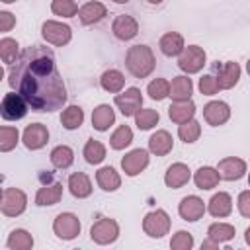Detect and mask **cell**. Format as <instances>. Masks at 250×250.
Segmentation results:
<instances>
[{
	"label": "cell",
	"mask_w": 250,
	"mask_h": 250,
	"mask_svg": "<svg viewBox=\"0 0 250 250\" xmlns=\"http://www.w3.org/2000/svg\"><path fill=\"white\" fill-rule=\"evenodd\" d=\"M10 88L39 113H51L64 105L66 86L57 68L55 53L45 45H29L12 62Z\"/></svg>",
	"instance_id": "obj_1"
},
{
	"label": "cell",
	"mask_w": 250,
	"mask_h": 250,
	"mask_svg": "<svg viewBox=\"0 0 250 250\" xmlns=\"http://www.w3.org/2000/svg\"><path fill=\"white\" fill-rule=\"evenodd\" d=\"M125 66L129 70L131 76L135 78H146L152 74L154 66H156V59L154 53L148 45H133L127 49L125 55Z\"/></svg>",
	"instance_id": "obj_2"
},
{
	"label": "cell",
	"mask_w": 250,
	"mask_h": 250,
	"mask_svg": "<svg viewBox=\"0 0 250 250\" xmlns=\"http://www.w3.org/2000/svg\"><path fill=\"white\" fill-rule=\"evenodd\" d=\"M205 62H207V55H205L203 47H199V45H188L178 55V68L186 74L199 72L205 66Z\"/></svg>",
	"instance_id": "obj_3"
},
{
	"label": "cell",
	"mask_w": 250,
	"mask_h": 250,
	"mask_svg": "<svg viewBox=\"0 0 250 250\" xmlns=\"http://www.w3.org/2000/svg\"><path fill=\"white\" fill-rule=\"evenodd\" d=\"M27 207V195L25 191H21L20 188H8L6 191H2V199H0V211L6 217H20Z\"/></svg>",
	"instance_id": "obj_4"
},
{
	"label": "cell",
	"mask_w": 250,
	"mask_h": 250,
	"mask_svg": "<svg viewBox=\"0 0 250 250\" xmlns=\"http://www.w3.org/2000/svg\"><path fill=\"white\" fill-rule=\"evenodd\" d=\"M143 230L150 238H162L170 230V217L164 209H154L145 215L143 219Z\"/></svg>",
	"instance_id": "obj_5"
},
{
	"label": "cell",
	"mask_w": 250,
	"mask_h": 250,
	"mask_svg": "<svg viewBox=\"0 0 250 250\" xmlns=\"http://www.w3.org/2000/svg\"><path fill=\"white\" fill-rule=\"evenodd\" d=\"M41 35L47 43H51L55 47H62L72 39V29H70V25H66L62 21L47 20L41 25Z\"/></svg>",
	"instance_id": "obj_6"
},
{
	"label": "cell",
	"mask_w": 250,
	"mask_h": 250,
	"mask_svg": "<svg viewBox=\"0 0 250 250\" xmlns=\"http://www.w3.org/2000/svg\"><path fill=\"white\" fill-rule=\"evenodd\" d=\"M27 104L25 100L16 94V92H8L2 102H0V117L6 119V121H18V119H23L25 113H27Z\"/></svg>",
	"instance_id": "obj_7"
},
{
	"label": "cell",
	"mask_w": 250,
	"mask_h": 250,
	"mask_svg": "<svg viewBox=\"0 0 250 250\" xmlns=\"http://www.w3.org/2000/svg\"><path fill=\"white\" fill-rule=\"evenodd\" d=\"M119 236V225L115 219H109V217H104L100 221H96L90 229V238L96 242V244H111L115 242Z\"/></svg>",
	"instance_id": "obj_8"
},
{
	"label": "cell",
	"mask_w": 250,
	"mask_h": 250,
	"mask_svg": "<svg viewBox=\"0 0 250 250\" xmlns=\"http://www.w3.org/2000/svg\"><path fill=\"white\" fill-rule=\"evenodd\" d=\"M80 219L74 213H59L53 221V232L61 240H72L80 234Z\"/></svg>",
	"instance_id": "obj_9"
},
{
	"label": "cell",
	"mask_w": 250,
	"mask_h": 250,
	"mask_svg": "<svg viewBox=\"0 0 250 250\" xmlns=\"http://www.w3.org/2000/svg\"><path fill=\"white\" fill-rule=\"evenodd\" d=\"M113 102H115V105L119 107V111L125 117H133L141 109V105H143V94H141L139 88L131 86L125 92H117L115 98H113Z\"/></svg>",
	"instance_id": "obj_10"
},
{
	"label": "cell",
	"mask_w": 250,
	"mask_h": 250,
	"mask_svg": "<svg viewBox=\"0 0 250 250\" xmlns=\"http://www.w3.org/2000/svg\"><path fill=\"white\" fill-rule=\"evenodd\" d=\"M217 172H219L221 180L236 182V180L244 178V174H246V160H242L238 156H227V158L219 160Z\"/></svg>",
	"instance_id": "obj_11"
},
{
	"label": "cell",
	"mask_w": 250,
	"mask_h": 250,
	"mask_svg": "<svg viewBox=\"0 0 250 250\" xmlns=\"http://www.w3.org/2000/svg\"><path fill=\"white\" fill-rule=\"evenodd\" d=\"M21 141L25 145V148L29 150H39L47 145L49 141V129L43 125V123H31L23 129V135H21Z\"/></svg>",
	"instance_id": "obj_12"
},
{
	"label": "cell",
	"mask_w": 250,
	"mask_h": 250,
	"mask_svg": "<svg viewBox=\"0 0 250 250\" xmlns=\"http://www.w3.org/2000/svg\"><path fill=\"white\" fill-rule=\"evenodd\" d=\"M146 166H148V150L145 148H135L121 158V168L127 176H137Z\"/></svg>",
	"instance_id": "obj_13"
},
{
	"label": "cell",
	"mask_w": 250,
	"mask_h": 250,
	"mask_svg": "<svg viewBox=\"0 0 250 250\" xmlns=\"http://www.w3.org/2000/svg\"><path fill=\"white\" fill-rule=\"evenodd\" d=\"M178 213H180V217H182L184 221L195 223V221H199V219L203 217V213H205V203H203V199L197 197V195H186V197L180 201V205H178Z\"/></svg>",
	"instance_id": "obj_14"
},
{
	"label": "cell",
	"mask_w": 250,
	"mask_h": 250,
	"mask_svg": "<svg viewBox=\"0 0 250 250\" xmlns=\"http://www.w3.org/2000/svg\"><path fill=\"white\" fill-rule=\"evenodd\" d=\"M111 31L113 35L119 39V41H131L133 37H137L139 33V23L133 16H127V14H119L113 23H111Z\"/></svg>",
	"instance_id": "obj_15"
},
{
	"label": "cell",
	"mask_w": 250,
	"mask_h": 250,
	"mask_svg": "<svg viewBox=\"0 0 250 250\" xmlns=\"http://www.w3.org/2000/svg\"><path fill=\"white\" fill-rule=\"evenodd\" d=\"M230 117V107L227 102H221V100H215V102H209L205 107H203V119L213 125V127H219V125H225Z\"/></svg>",
	"instance_id": "obj_16"
},
{
	"label": "cell",
	"mask_w": 250,
	"mask_h": 250,
	"mask_svg": "<svg viewBox=\"0 0 250 250\" xmlns=\"http://www.w3.org/2000/svg\"><path fill=\"white\" fill-rule=\"evenodd\" d=\"M215 68H217V72H219V76H217L219 90H230V88L236 86V82H238V78H240V66H238V62L227 61V62H223L221 66L217 64Z\"/></svg>",
	"instance_id": "obj_17"
},
{
	"label": "cell",
	"mask_w": 250,
	"mask_h": 250,
	"mask_svg": "<svg viewBox=\"0 0 250 250\" xmlns=\"http://www.w3.org/2000/svg\"><path fill=\"white\" fill-rule=\"evenodd\" d=\"M191 178V170L188 168V164L184 162H174L172 166H168L166 174H164V184L172 189H178L182 186H186Z\"/></svg>",
	"instance_id": "obj_18"
},
{
	"label": "cell",
	"mask_w": 250,
	"mask_h": 250,
	"mask_svg": "<svg viewBox=\"0 0 250 250\" xmlns=\"http://www.w3.org/2000/svg\"><path fill=\"white\" fill-rule=\"evenodd\" d=\"M105 16H107V8L98 0L86 2L82 8H78V18H80L82 25H94V23L102 21Z\"/></svg>",
	"instance_id": "obj_19"
},
{
	"label": "cell",
	"mask_w": 250,
	"mask_h": 250,
	"mask_svg": "<svg viewBox=\"0 0 250 250\" xmlns=\"http://www.w3.org/2000/svg\"><path fill=\"white\" fill-rule=\"evenodd\" d=\"M207 211L211 213V217L215 219H225L232 213V197L227 191H219L209 199Z\"/></svg>",
	"instance_id": "obj_20"
},
{
	"label": "cell",
	"mask_w": 250,
	"mask_h": 250,
	"mask_svg": "<svg viewBox=\"0 0 250 250\" xmlns=\"http://www.w3.org/2000/svg\"><path fill=\"white\" fill-rule=\"evenodd\" d=\"M92 189H94V188H92V182H90L88 174H84V172H74V174L68 176V191H70L74 197L86 199V197L92 195Z\"/></svg>",
	"instance_id": "obj_21"
},
{
	"label": "cell",
	"mask_w": 250,
	"mask_h": 250,
	"mask_svg": "<svg viewBox=\"0 0 250 250\" xmlns=\"http://www.w3.org/2000/svg\"><path fill=\"white\" fill-rule=\"evenodd\" d=\"M62 197V186L59 182L55 184H47V186H41L35 193V205L39 207H49V205H57Z\"/></svg>",
	"instance_id": "obj_22"
},
{
	"label": "cell",
	"mask_w": 250,
	"mask_h": 250,
	"mask_svg": "<svg viewBox=\"0 0 250 250\" xmlns=\"http://www.w3.org/2000/svg\"><path fill=\"white\" fill-rule=\"evenodd\" d=\"M191 94H193V84H191V78H188V74H182V76H174L172 78L168 96L174 102L191 100Z\"/></svg>",
	"instance_id": "obj_23"
},
{
	"label": "cell",
	"mask_w": 250,
	"mask_h": 250,
	"mask_svg": "<svg viewBox=\"0 0 250 250\" xmlns=\"http://www.w3.org/2000/svg\"><path fill=\"white\" fill-rule=\"evenodd\" d=\"M172 148H174V139H172V135L168 131L160 129V131H156V133L150 135V139H148V150L152 154L166 156Z\"/></svg>",
	"instance_id": "obj_24"
},
{
	"label": "cell",
	"mask_w": 250,
	"mask_h": 250,
	"mask_svg": "<svg viewBox=\"0 0 250 250\" xmlns=\"http://www.w3.org/2000/svg\"><path fill=\"white\" fill-rule=\"evenodd\" d=\"M115 123V111L111 109L109 104H100L92 111V125L96 131H107Z\"/></svg>",
	"instance_id": "obj_25"
},
{
	"label": "cell",
	"mask_w": 250,
	"mask_h": 250,
	"mask_svg": "<svg viewBox=\"0 0 250 250\" xmlns=\"http://www.w3.org/2000/svg\"><path fill=\"white\" fill-rule=\"evenodd\" d=\"M158 47H160L162 55H166V57H178L186 45H184V37L178 31H168V33H164L160 37Z\"/></svg>",
	"instance_id": "obj_26"
},
{
	"label": "cell",
	"mask_w": 250,
	"mask_h": 250,
	"mask_svg": "<svg viewBox=\"0 0 250 250\" xmlns=\"http://www.w3.org/2000/svg\"><path fill=\"white\" fill-rule=\"evenodd\" d=\"M195 115V104L191 100H182V102H172V105L168 107V117L174 123H184L188 119H191Z\"/></svg>",
	"instance_id": "obj_27"
},
{
	"label": "cell",
	"mask_w": 250,
	"mask_h": 250,
	"mask_svg": "<svg viewBox=\"0 0 250 250\" xmlns=\"http://www.w3.org/2000/svg\"><path fill=\"white\" fill-rule=\"evenodd\" d=\"M96 182L104 191H115L121 186V176L111 166H102L96 172Z\"/></svg>",
	"instance_id": "obj_28"
},
{
	"label": "cell",
	"mask_w": 250,
	"mask_h": 250,
	"mask_svg": "<svg viewBox=\"0 0 250 250\" xmlns=\"http://www.w3.org/2000/svg\"><path fill=\"white\" fill-rule=\"evenodd\" d=\"M219 180L221 178H219L217 168H211V166H201L193 174V184L197 189H213V188H217Z\"/></svg>",
	"instance_id": "obj_29"
},
{
	"label": "cell",
	"mask_w": 250,
	"mask_h": 250,
	"mask_svg": "<svg viewBox=\"0 0 250 250\" xmlns=\"http://www.w3.org/2000/svg\"><path fill=\"white\" fill-rule=\"evenodd\" d=\"M100 86H102L105 92H109V94H117V92H121L123 86H125V76H123L121 70L109 68V70H105V72L100 76Z\"/></svg>",
	"instance_id": "obj_30"
},
{
	"label": "cell",
	"mask_w": 250,
	"mask_h": 250,
	"mask_svg": "<svg viewBox=\"0 0 250 250\" xmlns=\"http://www.w3.org/2000/svg\"><path fill=\"white\" fill-rule=\"evenodd\" d=\"M74 162V150L66 145H59L51 150V164L57 168V170H66L70 168Z\"/></svg>",
	"instance_id": "obj_31"
},
{
	"label": "cell",
	"mask_w": 250,
	"mask_h": 250,
	"mask_svg": "<svg viewBox=\"0 0 250 250\" xmlns=\"http://www.w3.org/2000/svg\"><path fill=\"white\" fill-rule=\"evenodd\" d=\"M82 123H84V111H82L80 105H68V107L62 109V113H61V125L64 129L74 131Z\"/></svg>",
	"instance_id": "obj_32"
},
{
	"label": "cell",
	"mask_w": 250,
	"mask_h": 250,
	"mask_svg": "<svg viewBox=\"0 0 250 250\" xmlns=\"http://www.w3.org/2000/svg\"><path fill=\"white\" fill-rule=\"evenodd\" d=\"M207 238L213 240L215 244L229 242L230 238H234V227L229 223H213L207 229Z\"/></svg>",
	"instance_id": "obj_33"
},
{
	"label": "cell",
	"mask_w": 250,
	"mask_h": 250,
	"mask_svg": "<svg viewBox=\"0 0 250 250\" xmlns=\"http://www.w3.org/2000/svg\"><path fill=\"white\" fill-rule=\"evenodd\" d=\"M6 246L12 250H29V248H33V236L25 229H16L10 232Z\"/></svg>",
	"instance_id": "obj_34"
},
{
	"label": "cell",
	"mask_w": 250,
	"mask_h": 250,
	"mask_svg": "<svg viewBox=\"0 0 250 250\" xmlns=\"http://www.w3.org/2000/svg\"><path fill=\"white\" fill-rule=\"evenodd\" d=\"M82 154H84V160L88 164H100L105 158V146H104V143H100L96 139H88Z\"/></svg>",
	"instance_id": "obj_35"
},
{
	"label": "cell",
	"mask_w": 250,
	"mask_h": 250,
	"mask_svg": "<svg viewBox=\"0 0 250 250\" xmlns=\"http://www.w3.org/2000/svg\"><path fill=\"white\" fill-rule=\"evenodd\" d=\"M131 143H133V131H131L129 125H119V127L113 131V135L109 137V145H111L113 150H123V148H127Z\"/></svg>",
	"instance_id": "obj_36"
},
{
	"label": "cell",
	"mask_w": 250,
	"mask_h": 250,
	"mask_svg": "<svg viewBox=\"0 0 250 250\" xmlns=\"http://www.w3.org/2000/svg\"><path fill=\"white\" fill-rule=\"evenodd\" d=\"M133 117H135V125L141 131H148V129H152L160 121V113L156 109H148V107H145V109L141 107Z\"/></svg>",
	"instance_id": "obj_37"
},
{
	"label": "cell",
	"mask_w": 250,
	"mask_h": 250,
	"mask_svg": "<svg viewBox=\"0 0 250 250\" xmlns=\"http://www.w3.org/2000/svg\"><path fill=\"white\" fill-rule=\"evenodd\" d=\"M199 135H201V125L193 117L184 121V123H180V127H178V137L184 143H195L199 139Z\"/></svg>",
	"instance_id": "obj_38"
},
{
	"label": "cell",
	"mask_w": 250,
	"mask_h": 250,
	"mask_svg": "<svg viewBox=\"0 0 250 250\" xmlns=\"http://www.w3.org/2000/svg\"><path fill=\"white\" fill-rule=\"evenodd\" d=\"M18 57H20V45H18V41L12 39V37L0 39V61L6 62V64H12Z\"/></svg>",
	"instance_id": "obj_39"
},
{
	"label": "cell",
	"mask_w": 250,
	"mask_h": 250,
	"mask_svg": "<svg viewBox=\"0 0 250 250\" xmlns=\"http://www.w3.org/2000/svg\"><path fill=\"white\" fill-rule=\"evenodd\" d=\"M20 143V131L16 127H0V152H10Z\"/></svg>",
	"instance_id": "obj_40"
},
{
	"label": "cell",
	"mask_w": 250,
	"mask_h": 250,
	"mask_svg": "<svg viewBox=\"0 0 250 250\" xmlns=\"http://www.w3.org/2000/svg\"><path fill=\"white\" fill-rule=\"evenodd\" d=\"M168 92H170V82H168L166 78H154V80H150L148 86H146L148 98H150V100H156V102L168 98Z\"/></svg>",
	"instance_id": "obj_41"
},
{
	"label": "cell",
	"mask_w": 250,
	"mask_h": 250,
	"mask_svg": "<svg viewBox=\"0 0 250 250\" xmlns=\"http://www.w3.org/2000/svg\"><path fill=\"white\" fill-rule=\"evenodd\" d=\"M51 12L61 18H74L78 14V4L74 0H53Z\"/></svg>",
	"instance_id": "obj_42"
},
{
	"label": "cell",
	"mask_w": 250,
	"mask_h": 250,
	"mask_svg": "<svg viewBox=\"0 0 250 250\" xmlns=\"http://www.w3.org/2000/svg\"><path fill=\"white\" fill-rule=\"evenodd\" d=\"M172 250H191L193 248V236L188 230H178L170 240Z\"/></svg>",
	"instance_id": "obj_43"
},
{
	"label": "cell",
	"mask_w": 250,
	"mask_h": 250,
	"mask_svg": "<svg viewBox=\"0 0 250 250\" xmlns=\"http://www.w3.org/2000/svg\"><path fill=\"white\" fill-rule=\"evenodd\" d=\"M199 92L203 96H215L219 92V84H217V78L211 76V74H205L199 78Z\"/></svg>",
	"instance_id": "obj_44"
},
{
	"label": "cell",
	"mask_w": 250,
	"mask_h": 250,
	"mask_svg": "<svg viewBox=\"0 0 250 250\" xmlns=\"http://www.w3.org/2000/svg\"><path fill=\"white\" fill-rule=\"evenodd\" d=\"M236 207H238V213H240L242 217H246V219L250 217V189H244V191H240Z\"/></svg>",
	"instance_id": "obj_45"
},
{
	"label": "cell",
	"mask_w": 250,
	"mask_h": 250,
	"mask_svg": "<svg viewBox=\"0 0 250 250\" xmlns=\"http://www.w3.org/2000/svg\"><path fill=\"white\" fill-rule=\"evenodd\" d=\"M16 25V16L12 12H0V31L6 33V31H12Z\"/></svg>",
	"instance_id": "obj_46"
},
{
	"label": "cell",
	"mask_w": 250,
	"mask_h": 250,
	"mask_svg": "<svg viewBox=\"0 0 250 250\" xmlns=\"http://www.w3.org/2000/svg\"><path fill=\"white\" fill-rule=\"evenodd\" d=\"M201 248H219V244H215L213 240H209V238H207V240L201 244Z\"/></svg>",
	"instance_id": "obj_47"
},
{
	"label": "cell",
	"mask_w": 250,
	"mask_h": 250,
	"mask_svg": "<svg viewBox=\"0 0 250 250\" xmlns=\"http://www.w3.org/2000/svg\"><path fill=\"white\" fill-rule=\"evenodd\" d=\"M146 2H148V4H152V6H156V4H160L162 0H146Z\"/></svg>",
	"instance_id": "obj_48"
},
{
	"label": "cell",
	"mask_w": 250,
	"mask_h": 250,
	"mask_svg": "<svg viewBox=\"0 0 250 250\" xmlns=\"http://www.w3.org/2000/svg\"><path fill=\"white\" fill-rule=\"evenodd\" d=\"M113 2H115V4H127L129 0H113Z\"/></svg>",
	"instance_id": "obj_49"
},
{
	"label": "cell",
	"mask_w": 250,
	"mask_h": 250,
	"mask_svg": "<svg viewBox=\"0 0 250 250\" xmlns=\"http://www.w3.org/2000/svg\"><path fill=\"white\" fill-rule=\"evenodd\" d=\"M2 78H4V68L0 66V80H2Z\"/></svg>",
	"instance_id": "obj_50"
},
{
	"label": "cell",
	"mask_w": 250,
	"mask_h": 250,
	"mask_svg": "<svg viewBox=\"0 0 250 250\" xmlns=\"http://www.w3.org/2000/svg\"><path fill=\"white\" fill-rule=\"evenodd\" d=\"M0 2H4V4H12V2H16V0H0Z\"/></svg>",
	"instance_id": "obj_51"
},
{
	"label": "cell",
	"mask_w": 250,
	"mask_h": 250,
	"mask_svg": "<svg viewBox=\"0 0 250 250\" xmlns=\"http://www.w3.org/2000/svg\"><path fill=\"white\" fill-rule=\"evenodd\" d=\"M0 199H2V189H0Z\"/></svg>",
	"instance_id": "obj_52"
}]
</instances>
